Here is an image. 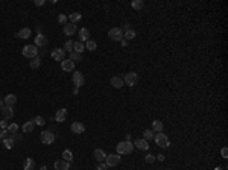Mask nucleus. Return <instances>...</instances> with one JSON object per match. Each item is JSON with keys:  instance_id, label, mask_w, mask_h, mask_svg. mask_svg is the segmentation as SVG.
<instances>
[{"instance_id": "nucleus-1", "label": "nucleus", "mask_w": 228, "mask_h": 170, "mask_svg": "<svg viewBox=\"0 0 228 170\" xmlns=\"http://www.w3.org/2000/svg\"><path fill=\"white\" fill-rule=\"evenodd\" d=\"M116 150H117V155H129V153H132V150H134V144H132V141H120L117 146H116Z\"/></svg>"}, {"instance_id": "nucleus-2", "label": "nucleus", "mask_w": 228, "mask_h": 170, "mask_svg": "<svg viewBox=\"0 0 228 170\" xmlns=\"http://www.w3.org/2000/svg\"><path fill=\"white\" fill-rule=\"evenodd\" d=\"M22 53L24 58H31V59H34V58H38V49H37V46L35 44H27L24 46L22 49Z\"/></svg>"}, {"instance_id": "nucleus-3", "label": "nucleus", "mask_w": 228, "mask_h": 170, "mask_svg": "<svg viewBox=\"0 0 228 170\" xmlns=\"http://www.w3.org/2000/svg\"><path fill=\"white\" fill-rule=\"evenodd\" d=\"M154 141L157 143L158 148H163V149H167L171 146V141H169L167 135H166V134H161V132H158L157 135L154 137Z\"/></svg>"}, {"instance_id": "nucleus-4", "label": "nucleus", "mask_w": 228, "mask_h": 170, "mask_svg": "<svg viewBox=\"0 0 228 170\" xmlns=\"http://www.w3.org/2000/svg\"><path fill=\"white\" fill-rule=\"evenodd\" d=\"M123 82H125L128 87H136L137 84H138V75H137L136 71H129V73L125 75Z\"/></svg>"}, {"instance_id": "nucleus-5", "label": "nucleus", "mask_w": 228, "mask_h": 170, "mask_svg": "<svg viewBox=\"0 0 228 170\" xmlns=\"http://www.w3.org/2000/svg\"><path fill=\"white\" fill-rule=\"evenodd\" d=\"M108 36L113 41H122L123 40V29L122 27H111L108 31Z\"/></svg>"}, {"instance_id": "nucleus-6", "label": "nucleus", "mask_w": 228, "mask_h": 170, "mask_svg": "<svg viewBox=\"0 0 228 170\" xmlns=\"http://www.w3.org/2000/svg\"><path fill=\"white\" fill-rule=\"evenodd\" d=\"M120 161H122V157L117 155V153H113V155H108V157L105 158V164H107L108 167H116V166L120 164Z\"/></svg>"}, {"instance_id": "nucleus-7", "label": "nucleus", "mask_w": 228, "mask_h": 170, "mask_svg": "<svg viewBox=\"0 0 228 170\" xmlns=\"http://www.w3.org/2000/svg\"><path fill=\"white\" fill-rule=\"evenodd\" d=\"M72 82H73V85H75L76 88H79V87H82V85L85 84V78H84V75H82L81 71H73Z\"/></svg>"}, {"instance_id": "nucleus-8", "label": "nucleus", "mask_w": 228, "mask_h": 170, "mask_svg": "<svg viewBox=\"0 0 228 170\" xmlns=\"http://www.w3.org/2000/svg\"><path fill=\"white\" fill-rule=\"evenodd\" d=\"M55 141V134L53 132H50V131H43L41 132V143L43 144H52Z\"/></svg>"}, {"instance_id": "nucleus-9", "label": "nucleus", "mask_w": 228, "mask_h": 170, "mask_svg": "<svg viewBox=\"0 0 228 170\" xmlns=\"http://www.w3.org/2000/svg\"><path fill=\"white\" fill-rule=\"evenodd\" d=\"M50 56H52V59L61 62V61L66 59V52H64V49H53L52 53H50Z\"/></svg>"}, {"instance_id": "nucleus-10", "label": "nucleus", "mask_w": 228, "mask_h": 170, "mask_svg": "<svg viewBox=\"0 0 228 170\" xmlns=\"http://www.w3.org/2000/svg\"><path fill=\"white\" fill-rule=\"evenodd\" d=\"M132 144H134V148H137L138 150H148L149 149L148 140H145V138H136Z\"/></svg>"}, {"instance_id": "nucleus-11", "label": "nucleus", "mask_w": 228, "mask_h": 170, "mask_svg": "<svg viewBox=\"0 0 228 170\" xmlns=\"http://www.w3.org/2000/svg\"><path fill=\"white\" fill-rule=\"evenodd\" d=\"M70 131L73 134H84L85 132V125L81 123V122H73L72 126H70Z\"/></svg>"}, {"instance_id": "nucleus-12", "label": "nucleus", "mask_w": 228, "mask_h": 170, "mask_svg": "<svg viewBox=\"0 0 228 170\" xmlns=\"http://www.w3.org/2000/svg\"><path fill=\"white\" fill-rule=\"evenodd\" d=\"M66 119H67V109H66V108L58 109L57 114H55V122H58V123H62V122H66Z\"/></svg>"}, {"instance_id": "nucleus-13", "label": "nucleus", "mask_w": 228, "mask_h": 170, "mask_svg": "<svg viewBox=\"0 0 228 170\" xmlns=\"http://www.w3.org/2000/svg\"><path fill=\"white\" fill-rule=\"evenodd\" d=\"M76 31H78V27H76V24H73V23L64 24V29H62V32L67 35V36H72L73 34H76Z\"/></svg>"}, {"instance_id": "nucleus-14", "label": "nucleus", "mask_w": 228, "mask_h": 170, "mask_svg": "<svg viewBox=\"0 0 228 170\" xmlns=\"http://www.w3.org/2000/svg\"><path fill=\"white\" fill-rule=\"evenodd\" d=\"M53 167H55V170H68L70 169V163L64 161V159H57Z\"/></svg>"}, {"instance_id": "nucleus-15", "label": "nucleus", "mask_w": 228, "mask_h": 170, "mask_svg": "<svg viewBox=\"0 0 228 170\" xmlns=\"http://www.w3.org/2000/svg\"><path fill=\"white\" fill-rule=\"evenodd\" d=\"M0 111H2V115H3L5 120H9V119L14 117V109H12V106H3V108H0Z\"/></svg>"}, {"instance_id": "nucleus-16", "label": "nucleus", "mask_w": 228, "mask_h": 170, "mask_svg": "<svg viewBox=\"0 0 228 170\" xmlns=\"http://www.w3.org/2000/svg\"><path fill=\"white\" fill-rule=\"evenodd\" d=\"M61 68L64 71H75V62L70 59H64V61H61Z\"/></svg>"}, {"instance_id": "nucleus-17", "label": "nucleus", "mask_w": 228, "mask_h": 170, "mask_svg": "<svg viewBox=\"0 0 228 170\" xmlns=\"http://www.w3.org/2000/svg\"><path fill=\"white\" fill-rule=\"evenodd\" d=\"M37 47H44L46 44H47V36L43 34H37V36H35V43H34Z\"/></svg>"}, {"instance_id": "nucleus-18", "label": "nucleus", "mask_w": 228, "mask_h": 170, "mask_svg": "<svg viewBox=\"0 0 228 170\" xmlns=\"http://www.w3.org/2000/svg\"><path fill=\"white\" fill-rule=\"evenodd\" d=\"M78 34H79V41L81 43H87L88 40H90V31L88 29H85V27H82V29H79L78 31Z\"/></svg>"}, {"instance_id": "nucleus-19", "label": "nucleus", "mask_w": 228, "mask_h": 170, "mask_svg": "<svg viewBox=\"0 0 228 170\" xmlns=\"http://www.w3.org/2000/svg\"><path fill=\"white\" fill-rule=\"evenodd\" d=\"M93 155H94V159H96L97 163H103V161H105V158H107V153L103 152L102 149H94Z\"/></svg>"}, {"instance_id": "nucleus-20", "label": "nucleus", "mask_w": 228, "mask_h": 170, "mask_svg": "<svg viewBox=\"0 0 228 170\" xmlns=\"http://www.w3.org/2000/svg\"><path fill=\"white\" fill-rule=\"evenodd\" d=\"M31 34H32V31H31L29 27H23V29H20V31L17 32V38H22V40H27V38L31 36Z\"/></svg>"}, {"instance_id": "nucleus-21", "label": "nucleus", "mask_w": 228, "mask_h": 170, "mask_svg": "<svg viewBox=\"0 0 228 170\" xmlns=\"http://www.w3.org/2000/svg\"><path fill=\"white\" fill-rule=\"evenodd\" d=\"M111 85H113L114 88L119 90V88H122V87L125 85V82H123V79H122L120 76H113V78H111Z\"/></svg>"}, {"instance_id": "nucleus-22", "label": "nucleus", "mask_w": 228, "mask_h": 170, "mask_svg": "<svg viewBox=\"0 0 228 170\" xmlns=\"http://www.w3.org/2000/svg\"><path fill=\"white\" fill-rule=\"evenodd\" d=\"M3 102H5V106H14V105L17 103V96H15V94H8V96L3 99Z\"/></svg>"}, {"instance_id": "nucleus-23", "label": "nucleus", "mask_w": 228, "mask_h": 170, "mask_svg": "<svg viewBox=\"0 0 228 170\" xmlns=\"http://www.w3.org/2000/svg\"><path fill=\"white\" fill-rule=\"evenodd\" d=\"M37 164H35V159L34 158H26L24 164H23V169L24 170H35Z\"/></svg>"}, {"instance_id": "nucleus-24", "label": "nucleus", "mask_w": 228, "mask_h": 170, "mask_svg": "<svg viewBox=\"0 0 228 170\" xmlns=\"http://www.w3.org/2000/svg\"><path fill=\"white\" fill-rule=\"evenodd\" d=\"M34 128H35V123L32 122V120H29V122H26V123L23 125L22 129H23V132H24V134H31V132L34 131Z\"/></svg>"}, {"instance_id": "nucleus-25", "label": "nucleus", "mask_w": 228, "mask_h": 170, "mask_svg": "<svg viewBox=\"0 0 228 170\" xmlns=\"http://www.w3.org/2000/svg\"><path fill=\"white\" fill-rule=\"evenodd\" d=\"M68 20H70V23L76 24V23H79L81 20H82V15H81L79 12H72V14L68 15Z\"/></svg>"}, {"instance_id": "nucleus-26", "label": "nucleus", "mask_w": 228, "mask_h": 170, "mask_svg": "<svg viewBox=\"0 0 228 170\" xmlns=\"http://www.w3.org/2000/svg\"><path fill=\"white\" fill-rule=\"evenodd\" d=\"M131 8L136 9V11H140V9L145 8V2L143 0H132L131 2Z\"/></svg>"}, {"instance_id": "nucleus-27", "label": "nucleus", "mask_w": 228, "mask_h": 170, "mask_svg": "<svg viewBox=\"0 0 228 170\" xmlns=\"http://www.w3.org/2000/svg\"><path fill=\"white\" fill-rule=\"evenodd\" d=\"M163 128H164V126H163V122H161V120H154V122H152V131H154V132H161Z\"/></svg>"}, {"instance_id": "nucleus-28", "label": "nucleus", "mask_w": 228, "mask_h": 170, "mask_svg": "<svg viewBox=\"0 0 228 170\" xmlns=\"http://www.w3.org/2000/svg\"><path fill=\"white\" fill-rule=\"evenodd\" d=\"M136 31H132V29H128V31H125L123 32V40H126V41H129V40H134L136 38Z\"/></svg>"}, {"instance_id": "nucleus-29", "label": "nucleus", "mask_w": 228, "mask_h": 170, "mask_svg": "<svg viewBox=\"0 0 228 170\" xmlns=\"http://www.w3.org/2000/svg\"><path fill=\"white\" fill-rule=\"evenodd\" d=\"M84 50H85V44H84V43H81V41H76V43L73 44V52L82 53Z\"/></svg>"}, {"instance_id": "nucleus-30", "label": "nucleus", "mask_w": 228, "mask_h": 170, "mask_svg": "<svg viewBox=\"0 0 228 170\" xmlns=\"http://www.w3.org/2000/svg\"><path fill=\"white\" fill-rule=\"evenodd\" d=\"M62 159L67 161V163H72V161H73V152L68 150V149H66V150L62 152Z\"/></svg>"}, {"instance_id": "nucleus-31", "label": "nucleus", "mask_w": 228, "mask_h": 170, "mask_svg": "<svg viewBox=\"0 0 228 170\" xmlns=\"http://www.w3.org/2000/svg\"><path fill=\"white\" fill-rule=\"evenodd\" d=\"M85 49H87V50H90V52H94V50L97 49V43H96V41H93V40H88V41L85 43Z\"/></svg>"}, {"instance_id": "nucleus-32", "label": "nucleus", "mask_w": 228, "mask_h": 170, "mask_svg": "<svg viewBox=\"0 0 228 170\" xmlns=\"http://www.w3.org/2000/svg\"><path fill=\"white\" fill-rule=\"evenodd\" d=\"M2 141H3V146H5L6 149H12V148H14V138H12V137H6V138H5V140H2Z\"/></svg>"}, {"instance_id": "nucleus-33", "label": "nucleus", "mask_w": 228, "mask_h": 170, "mask_svg": "<svg viewBox=\"0 0 228 170\" xmlns=\"http://www.w3.org/2000/svg\"><path fill=\"white\" fill-rule=\"evenodd\" d=\"M68 59H70V61H73V62H79V61H82V53H78V52H72Z\"/></svg>"}, {"instance_id": "nucleus-34", "label": "nucleus", "mask_w": 228, "mask_h": 170, "mask_svg": "<svg viewBox=\"0 0 228 170\" xmlns=\"http://www.w3.org/2000/svg\"><path fill=\"white\" fill-rule=\"evenodd\" d=\"M154 137H155V132H154V131H152V129H146V131H145V132H143V138H145V140H154Z\"/></svg>"}, {"instance_id": "nucleus-35", "label": "nucleus", "mask_w": 228, "mask_h": 170, "mask_svg": "<svg viewBox=\"0 0 228 170\" xmlns=\"http://www.w3.org/2000/svg\"><path fill=\"white\" fill-rule=\"evenodd\" d=\"M73 44H75V41H72V40H67V41H66V44H64V52H68V53H72V52H73Z\"/></svg>"}, {"instance_id": "nucleus-36", "label": "nucleus", "mask_w": 228, "mask_h": 170, "mask_svg": "<svg viewBox=\"0 0 228 170\" xmlns=\"http://www.w3.org/2000/svg\"><path fill=\"white\" fill-rule=\"evenodd\" d=\"M17 131H18V125L17 123H11V125L8 126V134L9 135H14V134H17Z\"/></svg>"}, {"instance_id": "nucleus-37", "label": "nucleus", "mask_w": 228, "mask_h": 170, "mask_svg": "<svg viewBox=\"0 0 228 170\" xmlns=\"http://www.w3.org/2000/svg\"><path fill=\"white\" fill-rule=\"evenodd\" d=\"M32 122H34L35 125H38V126H44L46 125L44 117H41V115H37L35 119H32Z\"/></svg>"}, {"instance_id": "nucleus-38", "label": "nucleus", "mask_w": 228, "mask_h": 170, "mask_svg": "<svg viewBox=\"0 0 228 170\" xmlns=\"http://www.w3.org/2000/svg\"><path fill=\"white\" fill-rule=\"evenodd\" d=\"M29 66H31V68H38L40 67V66H41V59H40V58H34V59H32V61H31V64H29Z\"/></svg>"}, {"instance_id": "nucleus-39", "label": "nucleus", "mask_w": 228, "mask_h": 170, "mask_svg": "<svg viewBox=\"0 0 228 170\" xmlns=\"http://www.w3.org/2000/svg\"><path fill=\"white\" fill-rule=\"evenodd\" d=\"M145 161H146L148 164H152V163L155 161V155H152V153H148V155L145 157Z\"/></svg>"}, {"instance_id": "nucleus-40", "label": "nucleus", "mask_w": 228, "mask_h": 170, "mask_svg": "<svg viewBox=\"0 0 228 170\" xmlns=\"http://www.w3.org/2000/svg\"><path fill=\"white\" fill-rule=\"evenodd\" d=\"M66 22H67V17H66L64 14H59V15H58V23H61V24H66Z\"/></svg>"}, {"instance_id": "nucleus-41", "label": "nucleus", "mask_w": 228, "mask_h": 170, "mask_svg": "<svg viewBox=\"0 0 228 170\" xmlns=\"http://www.w3.org/2000/svg\"><path fill=\"white\" fill-rule=\"evenodd\" d=\"M107 169H108V166L105 164V161H103V163H99V164L96 166V170H107Z\"/></svg>"}, {"instance_id": "nucleus-42", "label": "nucleus", "mask_w": 228, "mask_h": 170, "mask_svg": "<svg viewBox=\"0 0 228 170\" xmlns=\"http://www.w3.org/2000/svg\"><path fill=\"white\" fill-rule=\"evenodd\" d=\"M8 135V129H0V140H5Z\"/></svg>"}, {"instance_id": "nucleus-43", "label": "nucleus", "mask_w": 228, "mask_h": 170, "mask_svg": "<svg viewBox=\"0 0 228 170\" xmlns=\"http://www.w3.org/2000/svg\"><path fill=\"white\" fill-rule=\"evenodd\" d=\"M221 157L225 158V159L228 158V149L227 148H222V150H221Z\"/></svg>"}, {"instance_id": "nucleus-44", "label": "nucleus", "mask_w": 228, "mask_h": 170, "mask_svg": "<svg viewBox=\"0 0 228 170\" xmlns=\"http://www.w3.org/2000/svg\"><path fill=\"white\" fill-rule=\"evenodd\" d=\"M0 126H2V129H8V126H9V125H8V122L3 119V120L0 122Z\"/></svg>"}, {"instance_id": "nucleus-45", "label": "nucleus", "mask_w": 228, "mask_h": 170, "mask_svg": "<svg viewBox=\"0 0 228 170\" xmlns=\"http://www.w3.org/2000/svg\"><path fill=\"white\" fill-rule=\"evenodd\" d=\"M44 3H46L44 0H35V2H34V5H35V6H43Z\"/></svg>"}, {"instance_id": "nucleus-46", "label": "nucleus", "mask_w": 228, "mask_h": 170, "mask_svg": "<svg viewBox=\"0 0 228 170\" xmlns=\"http://www.w3.org/2000/svg\"><path fill=\"white\" fill-rule=\"evenodd\" d=\"M155 159H158V161H164V159H166V157H164V155H161V153H160L158 157H155Z\"/></svg>"}, {"instance_id": "nucleus-47", "label": "nucleus", "mask_w": 228, "mask_h": 170, "mask_svg": "<svg viewBox=\"0 0 228 170\" xmlns=\"http://www.w3.org/2000/svg\"><path fill=\"white\" fill-rule=\"evenodd\" d=\"M120 43H122V46H123V47H126V46H128V41H126V40H122Z\"/></svg>"}, {"instance_id": "nucleus-48", "label": "nucleus", "mask_w": 228, "mask_h": 170, "mask_svg": "<svg viewBox=\"0 0 228 170\" xmlns=\"http://www.w3.org/2000/svg\"><path fill=\"white\" fill-rule=\"evenodd\" d=\"M126 140L125 141H131V134H126V137H125Z\"/></svg>"}, {"instance_id": "nucleus-49", "label": "nucleus", "mask_w": 228, "mask_h": 170, "mask_svg": "<svg viewBox=\"0 0 228 170\" xmlns=\"http://www.w3.org/2000/svg\"><path fill=\"white\" fill-rule=\"evenodd\" d=\"M5 106V102H3V99H0V108H3Z\"/></svg>"}, {"instance_id": "nucleus-50", "label": "nucleus", "mask_w": 228, "mask_h": 170, "mask_svg": "<svg viewBox=\"0 0 228 170\" xmlns=\"http://www.w3.org/2000/svg\"><path fill=\"white\" fill-rule=\"evenodd\" d=\"M78 91H79V88H76V87H75V88H73V94H78Z\"/></svg>"}, {"instance_id": "nucleus-51", "label": "nucleus", "mask_w": 228, "mask_h": 170, "mask_svg": "<svg viewBox=\"0 0 228 170\" xmlns=\"http://www.w3.org/2000/svg\"><path fill=\"white\" fill-rule=\"evenodd\" d=\"M41 170H47V167H46V166H41Z\"/></svg>"}, {"instance_id": "nucleus-52", "label": "nucleus", "mask_w": 228, "mask_h": 170, "mask_svg": "<svg viewBox=\"0 0 228 170\" xmlns=\"http://www.w3.org/2000/svg\"><path fill=\"white\" fill-rule=\"evenodd\" d=\"M215 170H222V167H216V169H215Z\"/></svg>"}, {"instance_id": "nucleus-53", "label": "nucleus", "mask_w": 228, "mask_h": 170, "mask_svg": "<svg viewBox=\"0 0 228 170\" xmlns=\"http://www.w3.org/2000/svg\"><path fill=\"white\" fill-rule=\"evenodd\" d=\"M167 170H171V169H167Z\"/></svg>"}]
</instances>
